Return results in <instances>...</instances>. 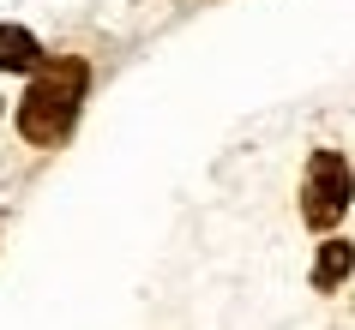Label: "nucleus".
Wrapping results in <instances>:
<instances>
[{
  "label": "nucleus",
  "instance_id": "nucleus-2",
  "mask_svg": "<svg viewBox=\"0 0 355 330\" xmlns=\"http://www.w3.org/2000/svg\"><path fill=\"white\" fill-rule=\"evenodd\" d=\"M349 192H355V174L343 163V150H313L307 156V186H301V222L325 235L349 210Z\"/></svg>",
  "mask_w": 355,
  "mask_h": 330
},
{
  "label": "nucleus",
  "instance_id": "nucleus-3",
  "mask_svg": "<svg viewBox=\"0 0 355 330\" xmlns=\"http://www.w3.org/2000/svg\"><path fill=\"white\" fill-rule=\"evenodd\" d=\"M42 66V42L24 24H0V73H37Z\"/></svg>",
  "mask_w": 355,
  "mask_h": 330
},
{
  "label": "nucleus",
  "instance_id": "nucleus-1",
  "mask_svg": "<svg viewBox=\"0 0 355 330\" xmlns=\"http://www.w3.org/2000/svg\"><path fill=\"white\" fill-rule=\"evenodd\" d=\"M85 84H91V66H85L78 55L42 66L37 84H31L24 102H19V132L31 138V145H55V138H67L73 120H78V102H85Z\"/></svg>",
  "mask_w": 355,
  "mask_h": 330
},
{
  "label": "nucleus",
  "instance_id": "nucleus-4",
  "mask_svg": "<svg viewBox=\"0 0 355 330\" xmlns=\"http://www.w3.org/2000/svg\"><path fill=\"white\" fill-rule=\"evenodd\" d=\"M349 271H355V246H349V240H325V246H319V264H313V288L331 294Z\"/></svg>",
  "mask_w": 355,
  "mask_h": 330
}]
</instances>
